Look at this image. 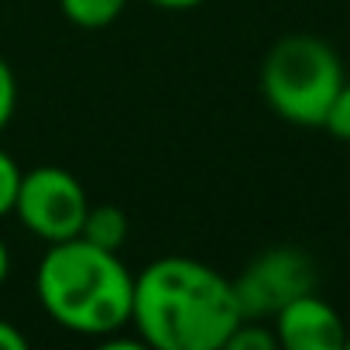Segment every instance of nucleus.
Returning <instances> with one entry per match:
<instances>
[{
    "mask_svg": "<svg viewBox=\"0 0 350 350\" xmlns=\"http://www.w3.org/2000/svg\"><path fill=\"white\" fill-rule=\"evenodd\" d=\"M227 275L196 258H158L134 278L131 323L154 350H224L241 323Z\"/></svg>",
    "mask_w": 350,
    "mask_h": 350,
    "instance_id": "obj_1",
    "label": "nucleus"
},
{
    "mask_svg": "<svg viewBox=\"0 0 350 350\" xmlns=\"http://www.w3.org/2000/svg\"><path fill=\"white\" fill-rule=\"evenodd\" d=\"M42 309L69 333L107 336L131 323L134 275L117 251H103L83 237L49 244L35 271Z\"/></svg>",
    "mask_w": 350,
    "mask_h": 350,
    "instance_id": "obj_2",
    "label": "nucleus"
},
{
    "mask_svg": "<svg viewBox=\"0 0 350 350\" xmlns=\"http://www.w3.org/2000/svg\"><path fill=\"white\" fill-rule=\"evenodd\" d=\"M343 83L336 49L316 35H285L261 62L265 103L282 120L299 127H323V117Z\"/></svg>",
    "mask_w": 350,
    "mask_h": 350,
    "instance_id": "obj_3",
    "label": "nucleus"
},
{
    "mask_svg": "<svg viewBox=\"0 0 350 350\" xmlns=\"http://www.w3.org/2000/svg\"><path fill=\"white\" fill-rule=\"evenodd\" d=\"M86 210H90L86 189L72 172L55 168V165H38L21 175L14 213L45 244L79 237Z\"/></svg>",
    "mask_w": 350,
    "mask_h": 350,
    "instance_id": "obj_4",
    "label": "nucleus"
},
{
    "mask_svg": "<svg viewBox=\"0 0 350 350\" xmlns=\"http://www.w3.org/2000/svg\"><path fill=\"white\" fill-rule=\"evenodd\" d=\"M244 319H268L302 292H316V265L299 247L261 251L237 278H230Z\"/></svg>",
    "mask_w": 350,
    "mask_h": 350,
    "instance_id": "obj_5",
    "label": "nucleus"
},
{
    "mask_svg": "<svg viewBox=\"0 0 350 350\" xmlns=\"http://www.w3.org/2000/svg\"><path fill=\"white\" fill-rule=\"evenodd\" d=\"M271 319H275L271 329L278 336V347L285 350H343L347 347L343 316L316 292L295 295Z\"/></svg>",
    "mask_w": 350,
    "mask_h": 350,
    "instance_id": "obj_6",
    "label": "nucleus"
},
{
    "mask_svg": "<svg viewBox=\"0 0 350 350\" xmlns=\"http://www.w3.org/2000/svg\"><path fill=\"white\" fill-rule=\"evenodd\" d=\"M127 234H131V224H127V213L120 206H113V203L93 206L90 203V210L83 217V227H79L83 241H90V244H96L103 251H120Z\"/></svg>",
    "mask_w": 350,
    "mask_h": 350,
    "instance_id": "obj_7",
    "label": "nucleus"
},
{
    "mask_svg": "<svg viewBox=\"0 0 350 350\" xmlns=\"http://www.w3.org/2000/svg\"><path fill=\"white\" fill-rule=\"evenodd\" d=\"M59 8L69 25L83 31H100V28H110L124 14L127 0H59Z\"/></svg>",
    "mask_w": 350,
    "mask_h": 350,
    "instance_id": "obj_8",
    "label": "nucleus"
},
{
    "mask_svg": "<svg viewBox=\"0 0 350 350\" xmlns=\"http://www.w3.org/2000/svg\"><path fill=\"white\" fill-rule=\"evenodd\" d=\"M275 347H278V336L261 319H241L224 343V350H275Z\"/></svg>",
    "mask_w": 350,
    "mask_h": 350,
    "instance_id": "obj_9",
    "label": "nucleus"
},
{
    "mask_svg": "<svg viewBox=\"0 0 350 350\" xmlns=\"http://www.w3.org/2000/svg\"><path fill=\"white\" fill-rule=\"evenodd\" d=\"M21 165L0 148V220L8 213H14V200H18V186H21Z\"/></svg>",
    "mask_w": 350,
    "mask_h": 350,
    "instance_id": "obj_10",
    "label": "nucleus"
},
{
    "mask_svg": "<svg viewBox=\"0 0 350 350\" xmlns=\"http://www.w3.org/2000/svg\"><path fill=\"white\" fill-rule=\"evenodd\" d=\"M323 127L329 131V137L350 144V83H343L340 93L333 96V103H329V110L323 117Z\"/></svg>",
    "mask_w": 350,
    "mask_h": 350,
    "instance_id": "obj_11",
    "label": "nucleus"
},
{
    "mask_svg": "<svg viewBox=\"0 0 350 350\" xmlns=\"http://www.w3.org/2000/svg\"><path fill=\"white\" fill-rule=\"evenodd\" d=\"M14 107H18V79H14V69L8 66V59H0V131L11 124Z\"/></svg>",
    "mask_w": 350,
    "mask_h": 350,
    "instance_id": "obj_12",
    "label": "nucleus"
},
{
    "mask_svg": "<svg viewBox=\"0 0 350 350\" xmlns=\"http://www.w3.org/2000/svg\"><path fill=\"white\" fill-rule=\"evenodd\" d=\"M0 350H28V336L8 319H0Z\"/></svg>",
    "mask_w": 350,
    "mask_h": 350,
    "instance_id": "obj_13",
    "label": "nucleus"
},
{
    "mask_svg": "<svg viewBox=\"0 0 350 350\" xmlns=\"http://www.w3.org/2000/svg\"><path fill=\"white\" fill-rule=\"evenodd\" d=\"M144 4L161 8V11H193V8L206 4V0H144Z\"/></svg>",
    "mask_w": 350,
    "mask_h": 350,
    "instance_id": "obj_14",
    "label": "nucleus"
},
{
    "mask_svg": "<svg viewBox=\"0 0 350 350\" xmlns=\"http://www.w3.org/2000/svg\"><path fill=\"white\" fill-rule=\"evenodd\" d=\"M8 271H11V251H8L4 241H0V285L8 282Z\"/></svg>",
    "mask_w": 350,
    "mask_h": 350,
    "instance_id": "obj_15",
    "label": "nucleus"
},
{
    "mask_svg": "<svg viewBox=\"0 0 350 350\" xmlns=\"http://www.w3.org/2000/svg\"><path fill=\"white\" fill-rule=\"evenodd\" d=\"M343 350H350V333H347V347H343Z\"/></svg>",
    "mask_w": 350,
    "mask_h": 350,
    "instance_id": "obj_16",
    "label": "nucleus"
}]
</instances>
